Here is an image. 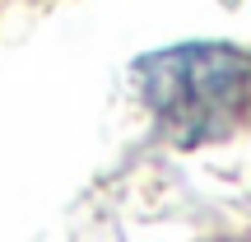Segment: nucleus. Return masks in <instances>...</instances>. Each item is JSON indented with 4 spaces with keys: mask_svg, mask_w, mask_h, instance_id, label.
I'll return each mask as SVG.
<instances>
[{
    "mask_svg": "<svg viewBox=\"0 0 251 242\" xmlns=\"http://www.w3.org/2000/svg\"><path fill=\"white\" fill-rule=\"evenodd\" d=\"M140 89L168 126L209 135L228 126L251 93V56L233 47H177L140 61Z\"/></svg>",
    "mask_w": 251,
    "mask_h": 242,
    "instance_id": "f257e3e1",
    "label": "nucleus"
}]
</instances>
